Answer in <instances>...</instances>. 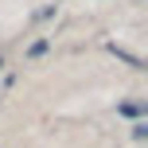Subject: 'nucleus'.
Segmentation results:
<instances>
[{
    "label": "nucleus",
    "instance_id": "f257e3e1",
    "mask_svg": "<svg viewBox=\"0 0 148 148\" xmlns=\"http://www.w3.org/2000/svg\"><path fill=\"white\" fill-rule=\"evenodd\" d=\"M105 51H109V55H117V59L125 62V66H133V70H144V62H140V55H133V51H125V47H121V43H105Z\"/></svg>",
    "mask_w": 148,
    "mask_h": 148
},
{
    "label": "nucleus",
    "instance_id": "f03ea898",
    "mask_svg": "<svg viewBox=\"0 0 148 148\" xmlns=\"http://www.w3.org/2000/svg\"><path fill=\"white\" fill-rule=\"evenodd\" d=\"M117 113H121V117H136V121H140L144 105H136V101H117Z\"/></svg>",
    "mask_w": 148,
    "mask_h": 148
},
{
    "label": "nucleus",
    "instance_id": "7ed1b4c3",
    "mask_svg": "<svg viewBox=\"0 0 148 148\" xmlns=\"http://www.w3.org/2000/svg\"><path fill=\"white\" fill-rule=\"evenodd\" d=\"M47 51H51V39H35V43L27 47V59H43Z\"/></svg>",
    "mask_w": 148,
    "mask_h": 148
},
{
    "label": "nucleus",
    "instance_id": "20e7f679",
    "mask_svg": "<svg viewBox=\"0 0 148 148\" xmlns=\"http://www.w3.org/2000/svg\"><path fill=\"white\" fill-rule=\"evenodd\" d=\"M148 136V121H133V140H144Z\"/></svg>",
    "mask_w": 148,
    "mask_h": 148
},
{
    "label": "nucleus",
    "instance_id": "39448f33",
    "mask_svg": "<svg viewBox=\"0 0 148 148\" xmlns=\"http://www.w3.org/2000/svg\"><path fill=\"white\" fill-rule=\"evenodd\" d=\"M0 66H4V59H0Z\"/></svg>",
    "mask_w": 148,
    "mask_h": 148
}]
</instances>
